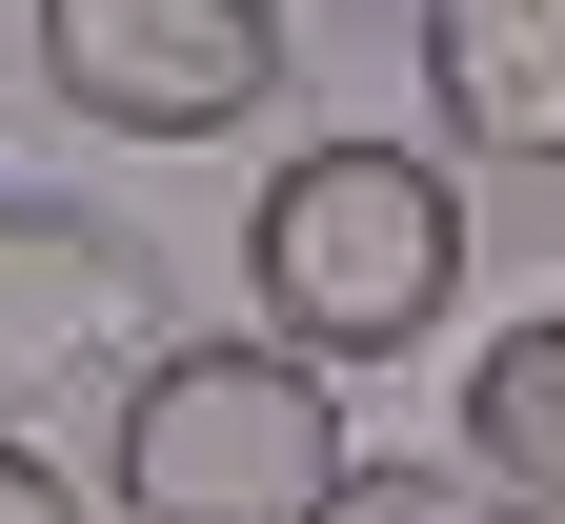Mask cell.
<instances>
[{"label": "cell", "instance_id": "obj_5", "mask_svg": "<svg viewBox=\"0 0 565 524\" xmlns=\"http://www.w3.org/2000/svg\"><path fill=\"white\" fill-rule=\"evenodd\" d=\"M424 162L565 182V0H445L424 21Z\"/></svg>", "mask_w": 565, "mask_h": 524}, {"label": "cell", "instance_id": "obj_7", "mask_svg": "<svg viewBox=\"0 0 565 524\" xmlns=\"http://www.w3.org/2000/svg\"><path fill=\"white\" fill-rule=\"evenodd\" d=\"M323 524H484V484H465V464H343Z\"/></svg>", "mask_w": 565, "mask_h": 524}, {"label": "cell", "instance_id": "obj_8", "mask_svg": "<svg viewBox=\"0 0 565 524\" xmlns=\"http://www.w3.org/2000/svg\"><path fill=\"white\" fill-rule=\"evenodd\" d=\"M0 524H82V484H61V464H41L21 424H0Z\"/></svg>", "mask_w": 565, "mask_h": 524}, {"label": "cell", "instance_id": "obj_6", "mask_svg": "<svg viewBox=\"0 0 565 524\" xmlns=\"http://www.w3.org/2000/svg\"><path fill=\"white\" fill-rule=\"evenodd\" d=\"M445 464L484 484V524H565V303L465 363V443Z\"/></svg>", "mask_w": 565, "mask_h": 524}, {"label": "cell", "instance_id": "obj_2", "mask_svg": "<svg viewBox=\"0 0 565 524\" xmlns=\"http://www.w3.org/2000/svg\"><path fill=\"white\" fill-rule=\"evenodd\" d=\"M343 384L282 343H162L102 424V504L121 524H323L343 504Z\"/></svg>", "mask_w": 565, "mask_h": 524}, {"label": "cell", "instance_id": "obj_4", "mask_svg": "<svg viewBox=\"0 0 565 524\" xmlns=\"http://www.w3.org/2000/svg\"><path fill=\"white\" fill-rule=\"evenodd\" d=\"M162 343H182L162 243H121L102 202H0V424L61 384H141Z\"/></svg>", "mask_w": 565, "mask_h": 524}, {"label": "cell", "instance_id": "obj_1", "mask_svg": "<svg viewBox=\"0 0 565 524\" xmlns=\"http://www.w3.org/2000/svg\"><path fill=\"white\" fill-rule=\"evenodd\" d=\"M243 303L282 363H384V343H445L465 303V182L424 162V141H364V121H323V141H282L263 202H243Z\"/></svg>", "mask_w": 565, "mask_h": 524}, {"label": "cell", "instance_id": "obj_3", "mask_svg": "<svg viewBox=\"0 0 565 524\" xmlns=\"http://www.w3.org/2000/svg\"><path fill=\"white\" fill-rule=\"evenodd\" d=\"M41 82L102 141H243L282 101V21L263 0H41Z\"/></svg>", "mask_w": 565, "mask_h": 524}]
</instances>
